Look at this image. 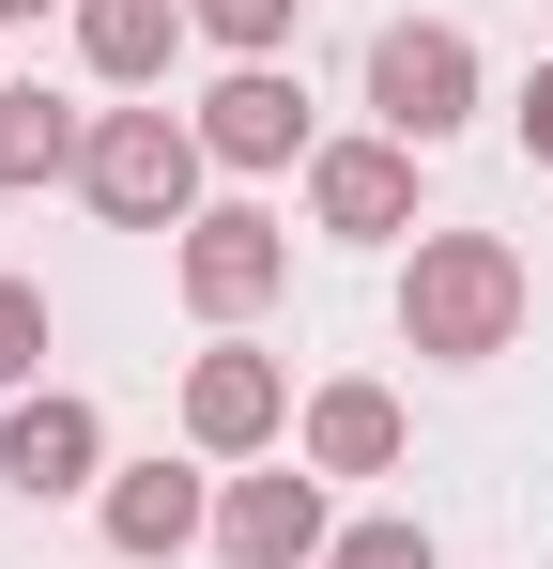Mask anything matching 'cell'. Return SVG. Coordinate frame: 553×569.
Wrapping results in <instances>:
<instances>
[{
  "instance_id": "obj_1",
  "label": "cell",
  "mask_w": 553,
  "mask_h": 569,
  "mask_svg": "<svg viewBox=\"0 0 553 569\" xmlns=\"http://www.w3.org/2000/svg\"><path fill=\"white\" fill-rule=\"evenodd\" d=\"M523 308H539V262H523L507 231H415V262H400V339H415L431 370H492V355L523 339Z\"/></svg>"
},
{
  "instance_id": "obj_2",
  "label": "cell",
  "mask_w": 553,
  "mask_h": 569,
  "mask_svg": "<svg viewBox=\"0 0 553 569\" xmlns=\"http://www.w3.org/2000/svg\"><path fill=\"white\" fill-rule=\"evenodd\" d=\"M200 123H184L170 93H139V108H92V154H78V200L108 216V231H200Z\"/></svg>"
},
{
  "instance_id": "obj_3",
  "label": "cell",
  "mask_w": 553,
  "mask_h": 569,
  "mask_svg": "<svg viewBox=\"0 0 553 569\" xmlns=\"http://www.w3.org/2000/svg\"><path fill=\"white\" fill-rule=\"evenodd\" d=\"M476 108H492V78H476V31H461V16H384V31H369V123H384V139L446 154Z\"/></svg>"
},
{
  "instance_id": "obj_4",
  "label": "cell",
  "mask_w": 553,
  "mask_h": 569,
  "mask_svg": "<svg viewBox=\"0 0 553 569\" xmlns=\"http://www.w3.org/2000/svg\"><path fill=\"white\" fill-rule=\"evenodd\" d=\"M292 370H276L262 339H215V355H184V447L200 462H276L292 447Z\"/></svg>"
},
{
  "instance_id": "obj_5",
  "label": "cell",
  "mask_w": 553,
  "mask_h": 569,
  "mask_svg": "<svg viewBox=\"0 0 553 569\" xmlns=\"http://www.w3.org/2000/svg\"><path fill=\"white\" fill-rule=\"evenodd\" d=\"M170 278H184V308L231 339V323H262L276 292H292V231H276L262 200H200V231L170 247Z\"/></svg>"
},
{
  "instance_id": "obj_6",
  "label": "cell",
  "mask_w": 553,
  "mask_h": 569,
  "mask_svg": "<svg viewBox=\"0 0 553 569\" xmlns=\"http://www.w3.org/2000/svg\"><path fill=\"white\" fill-rule=\"evenodd\" d=\"M415 170H431V154L384 139V123H369V139H323V154H308V231H339V247H400V231H415Z\"/></svg>"
},
{
  "instance_id": "obj_7",
  "label": "cell",
  "mask_w": 553,
  "mask_h": 569,
  "mask_svg": "<svg viewBox=\"0 0 553 569\" xmlns=\"http://www.w3.org/2000/svg\"><path fill=\"white\" fill-rule=\"evenodd\" d=\"M215 555H231V569H323V555H339L323 477H308V462H247V477H215Z\"/></svg>"
},
{
  "instance_id": "obj_8",
  "label": "cell",
  "mask_w": 553,
  "mask_h": 569,
  "mask_svg": "<svg viewBox=\"0 0 553 569\" xmlns=\"http://www.w3.org/2000/svg\"><path fill=\"white\" fill-rule=\"evenodd\" d=\"M184 123H200V154H215V170H308V154H323V139H308V78H292V62H231Z\"/></svg>"
},
{
  "instance_id": "obj_9",
  "label": "cell",
  "mask_w": 553,
  "mask_h": 569,
  "mask_svg": "<svg viewBox=\"0 0 553 569\" xmlns=\"http://www.w3.org/2000/svg\"><path fill=\"white\" fill-rule=\"evenodd\" d=\"M92 523H108L123 569H184L200 539H215V477H200V462H108Z\"/></svg>"
},
{
  "instance_id": "obj_10",
  "label": "cell",
  "mask_w": 553,
  "mask_h": 569,
  "mask_svg": "<svg viewBox=\"0 0 553 569\" xmlns=\"http://www.w3.org/2000/svg\"><path fill=\"white\" fill-rule=\"evenodd\" d=\"M400 447H415V416L384 400V385H308V416H292V462L308 477H400Z\"/></svg>"
},
{
  "instance_id": "obj_11",
  "label": "cell",
  "mask_w": 553,
  "mask_h": 569,
  "mask_svg": "<svg viewBox=\"0 0 553 569\" xmlns=\"http://www.w3.org/2000/svg\"><path fill=\"white\" fill-rule=\"evenodd\" d=\"M16 492H31V508H47V492H108V416H92L78 385H31V400H16Z\"/></svg>"
},
{
  "instance_id": "obj_12",
  "label": "cell",
  "mask_w": 553,
  "mask_h": 569,
  "mask_svg": "<svg viewBox=\"0 0 553 569\" xmlns=\"http://www.w3.org/2000/svg\"><path fill=\"white\" fill-rule=\"evenodd\" d=\"M78 154H92V108H62L47 78H0V200L78 186Z\"/></svg>"
},
{
  "instance_id": "obj_13",
  "label": "cell",
  "mask_w": 553,
  "mask_h": 569,
  "mask_svg": "<svg viewBox=\"0 0 553 569\" xmlns=\"http://www.w3.org/2000/svg\"><path fill=\"white\" fill-rule=\"evenodd\" d=\"M184 31H200L184 0H78V62L108 78V93H154V78H170V47H184Z\"/></svg>"
},
{
  "instance_id": "obj_14",
  "label": "cell",
  "mask_w": 553,
  "mask_h": 569,
  "mask_svg": "<svg viewBox=\"0 0 553 569\" xmlns=\"http://www.w3.org/2000/svg\"><path fill=\"white\" fill-rule=\"evenodd\" d=\"M47 339H62V323H47V278H0V400L47 385Z\"/></svg>"
},
{
  "instance_id": "obj_15",
  "label": "cell",
  "mask_w": 553,
  "mask_h": 569,
  "mask_svg": "<svg viewBox=\"0 0 553 569\" xmlns=\"http://www.w3.org/2000/svg\"><path fill=\"white\" fill-rule=\"evenodd\" d=\"M184 16H200V31H215L231 62H276V47L308 31V0H184Z\"/></svg>"
},
{
  "instance_id": "obj_16",
  "label": "cell",
  "mask_w": 553,
  "mask_h": 569,
  "mask_svg": "<svg viewBox=\"0 0 553 569\" xmlns=\"http://www.w3.org/2000/svg\"><path fill=\"white\" fill-rule=\"evenodd\" d=\"M323 569H446V555H431L415 508H384V523H339V555H323Z\"/></svg>"
},
{
  "instance_id": "obj_17",
  "label": "cell",
  "mask_w": 553,
  "mask_h": 569,
  "mask_svg": "<svg viewBox=\"0 0 553 569\" xmlns=\"http://www.w3.org/2000/svg\"><path fill=\"white\" fill-rule=\"evenodd\" d=\"M507 123H523V154H539V170H553V62H539V78H523V93H507Z\"/></svg>"
},
{
  "instance_id": "obj_18",
  "label": "cell",
  "mask_w": 553,
  "mask_h": 569,
  "mask_svg": "<svg viewBox=\"0 0 553 569\" xmlns=\"http://www.w3.org/2000/svg\"><path fill=\"white\" fill-rule=\"evenodd\" d=\"M31 16H78V0H0V31H31Z\"/></svg>"
},
{
  "instance_id": "obj_19",
  "label": "cell",
  "mask_w": 553,
  "mask_h": 569,
  "mask_svg": "<svg viewBox=\"0 0 553 569\" xmlns=\"http://www.w3.org/2000/svg\"><path fill=\"white\" fill-rule=\"evenodd\" d=\"M0 462H16V400H0Z\"/></svg>"
}]
</instances>
